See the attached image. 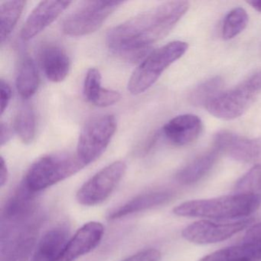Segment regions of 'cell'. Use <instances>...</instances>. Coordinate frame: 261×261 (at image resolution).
<instances>
[{
  "label": "cell",
  "instance_id": "cell-22",
  "mask_svg": "<svg viewBox=\"0 0 261 261\" xmlns=\"http://www.w3.org/2000/svg\"><path fill=\"white\" fill-rule=\"evenodd\" d=\"M25 1H7L0 4V41L4 43L17 24L25 8Z\"/></svg>",
  "mask_w": 261,
  "mask_h": 261
},
{
  "label": "cell",
  "instance_id": "cell-15",
  "mask_svg": "<svg viewBox=\"0 0 261 261\" xmlns=\"http://www.w3.org/2000/svg\"><path fill=\"white\" fill-rule=\"evenodd\" d=\"M201 119L194 114H182L169 120L163 128V134L172 144L184 146L195 142L202 131Z\"/></svg>",
  "mask_w": 261,
  "mask_h": 261
},
{
  "label": "cell",
  "instance_id": "cell-3",
  "mask_svg": "<svg viewBox=\"0 0 261 261\" xmlns=\"http://www.w3.org/2000/svg\"><path fill=\"white\" fill-rule=\"evenodd\" d=\"M84 167L77 154H50L30 166L22 182L32 192L37 193L72 176Z\"/></svg>",
  "mask_w": 261,
  "mask_h": 261
},
{
  "label": "cell",
  "instance_id": "cell-11",
  "mask_svg": "<svg viewBox=\"0 0 261 261\" xmlns=\"http://www.w3.org/2000/svg\"><path fill=\"white\" fill-rule=\"evenodd\" d=\"M215 147L230 158L243 163L261 162V138L248 139L222 130L215 136Z\"/></svg>",
  "mask_w": 261,
  "mask_h": 261
},
{
  "label": "cell",
  "instance_id": "cell-9",
  "mask_svg": "<svg viewBox=\"0 0 261 261\" xmlns=\"http://www.w3.org/2000/svg\"><path fill=\"white\" fill-rule=\"evenodd\" d=\"M126 171L124 162L108 165L91 177L77 191L76 199L84 206H94L106 201L115 190Z\"/></svg>",
  "mask_w": 261,
  "mask_h": 261
},
{
  "label": "cell",
  "instance_id": "cell-4",
  "mask_svg": "<svg viewBox=\"0 0 261 261\" xmlns=\"http://www.w3.org/2000/svg\"><path fill=\"white\" fill-rule=\"evenodd\" d=\"M188 48L186 42L175 41L152 51L134 70L128 82V91L133 95L147 91L165 70L187 51Z\"/></svg>",
  "mask_w": 261,
  "mask_h": 261
},
{
  "label": "cell",
  "instance_id": "cell-21",
  "mask_svg": "<svg viewBox=\"0 0 261 261\" xmlns=\"http://www.w3.org/2000/svg\"><path fill=\"white\" fill-rule=\"evenodd\" d=\"M40 79L36 63L32 58L25 57L21 63L16 77V88L19 95L31 98L39 88Z\"/></svg>",
  "mask_w": 261,
  "mask_h": 261
},
{
  "label": "cell",
  "instance_id": "cell-10",
  "mask_svg": "<svg viewBox=\"0 0 261 261\" xmlns=\"http://www.w3.org/2000/svg\"><path fill=\"white\" fill-rule=\"evenodd\" d=\"M250 223L251 220L249 218L230 223H215L201 220L185 227L181 235L186 241L195 244H215L229 239L246 228Z\"/></svg>",
  "mask_w": 261,
  "mask_h": 261
},
{
  "label": "cell",
  "instance_id": "cell-30",
  "mask_svg": "<svg viewBox=\"0 0 261 261\" xmlns=\"http://www.w3.org/2000/svg\"><path fill=\"white\" fill-rule=\"evenodd\" d=\"M161 253L155 249H148L139 252L122 261H160Z\"/></svg>",
  "mask_w": 261,
  "mask_h": 261
},
{
  "label": "cell",
  "instance_id": "cell-34",
  "mask_svg": "<svg viewBox=\"0 0 261 261\" xmlns=\"http://www.w3.org/2000/svg\"><path fill=\"white\" fill-rule=\"evenodd\" d=\"M247 4H250L256 11L261 13V0H251V1H248Z\"/></svg>",
  "mask_w": 261,
  "mask_h": 261
},
{
  "label": "cell",
  "instance_id": "cell-12",
  "mask_svg": "<svg viewBox=\"0 0 261 261\" xmlns=\"http://www.w3.org/2000/svg\"><path fill=\"white\" fill-rule=\"evenodd\" d=\"M68 1H42L30 13L21 30L22 40L30 41L49 27L68 7Z\"/></svg>",
  "mask_w": 261,
  "mask_h": 261
},
{
  "label": "cell",
  "instance_id": "cell-24",
  "mask_svg": "<svg viewBox=\"0 0 261 261\" xmlns=\"http://www.w3.org/2000/svg\"><path fill=\"white\" fill-rule=\"evenodd\" d=\"M223 79L219 76L212 77L195 88L191 92L189 100L194 106L207 107L214 99L223 92Z\"/></svg>",
  "mask_w": 261,
  "mask_h": 261
},
{
  "label": "cell",
  "instance_id": "cell-14",
  "mask_svg": "<svg viewBox=\"0 0 261 261\" xmlns=\"http://www.w3.org/2000/svg\"><path fill=\"white\" fill-rule=\"evenodd\" d=\"M36 194L22 182L6 203L1 223L25 222L38 218Z\"/></svg>",
  "mask_w": 261,
  "mask_h": 261
},
{
  "label": "cell",
  "instance_id": "cell-8",
  "mask_svg": "<svg viewBox=\"0 0 261 261\" xmlns=\"http://www.w3.org/2000/svg\"><path fill=\"white\" fill-rule=\"evenodd\" d=\"M41 218L16 224H1V261H27L37 239Z\"/></svg>",
  "mask_w": 261,
  "mask_h": 261
},
{
  "label": "cell",
  "instance_id": "cell-5",
  "mask_svg": "<svg viewBox=\"0 0 261 261\" xmlns=\"http://www.w3.org/2000/svg\"><path fill=\"white\" fill-rule=\"evenodd\" d=\"M260 93L261 71H259L235 88L220 94L206 109L221 120H234L247 111Z\"/></svg>",
  "mask_w": 261,
  "mask_h": 261
},
{
  "label": "cell",
  "instance_id": "cell-23",
  "mask_svg": "<svg viewBox=\"0 0 261 261\" xmlns=\"http://www.w3.org/2000/svg\"><path fill=\"white\" fill-rule=\"evenodd\" d=\"M36 116L30 103H23L18 111L15 121V129L20 140L25 144H30L36 136Z\"/></svg>",
  "mask_w": 261,
  "mask_h": 261
},
{
  "label": "cell",
  "instance_id": "cell-17",
  "mask_svg": "<svg viewBox=\"0 0 261 261\" xmlns=\"http://www.w3.org/2000/svg\"><path fill=\"white\" fill-rule=\"evenodd\" d=\"M40 62L45 77L50 82L60 83L69 74L71 61L65 50L56 45H47L41 50Z\"/></svg>",
  "mask_w": 261,
  "mask_h": 261
},
{
  "label": "cell",
  "instance_id": "cell-29",
  "mask_svg": "<svg viewBox=\"0 0 261 261\" xmlns=\"http://www.w3.org/2000/svg\"><path fill=\"white\" fill-rule=\"evenodd\" d=\"M243 244L261 247V223L253 224L246 231Z\"/></svg>",
  "mask_w": 261,
  "mask_h": 261
},
{
  "label": "cell",
  "instance_id": "cell-16",
  "mask_svg": "<svg viewBox=\"0 0 261 261\" xmlns=\"http://www.w3.org/2000/svg\"><path fill=\"white\" fill-rule=\"evenodd\" d=\"M69 240V228L66 224L53 227L38 243L32 261H59Z\"/></svg>",
  "mask_w": 261,
  "mask_h": 261
},
{
  "label": "cell",
  "instance_id": "cell-6",
  "mask_svg": "<svg viewBox=\"0 0 261 261\" xmlns=\"http://www.w3.org/2000/svg\"><path fill=\"white\" fill-rule=\"evenodd\" d=\"M117 126V120L111 114L95 116L85 123L79 136L76 153L84 166L94 163L103 155Z\"/></svg>",
  "mask_w": 261,
  "mask_h": 261
},
{
  "label": "cell",
  "instance_id": "cell-25",
  "mask_svg": "<svg viewBox=\"0 0 261 261\" xmlns=\"http://www.w3.org/2000/svg\"><path fill=\"white\" fill-rule=\"evenodd\" d=\"M234 194L261 198V164L255 165L237 181Z\"/></svg>",
  "mask_w": 261,
  "mask_h": 261
},
{
  "label": "cell",
  "instance_id": "cell-26",
  "mask_svg": "<svg viewBox=\"0 0 261 261\" xmlns=\"http://www.w3.org/2000/svg\"><path fill=\"white\" fill-rule=\"evenodd\" d=\"M248 20V15L243 8H235L229 12L223 23V38L229 40L236 37L245 30Z\"/></svg>",
  "mask_w": 261,
  "mask_h": 261
},
{
  "label": "cell",
  "instance_id": "cell-28",
  "mask_svg": "<svg viewBox=\"0 0 261 261\" xmlns=\"http://www.w3.org/2000/svg\"><path fill=\"white\" fill-rule=\"evenodd\" d=\"M120 98L121 95L117 91L103 88L94 105L99 108H107L118 103Z\"/></svg>",
  "mask_w": 261,
  "mask_h": 261
},
{
  "label": "cell",
  "instance_id": "cell-33",
  "mask_svg": "<svg viewBox=\"0 0 261 261\" xmlns=\"http://www.w3.org/2000/svg\"><path fill=\"white\" fill-rule=\"evenodd\" d=\"M10 137H11L10 129H9L7 124L2 122L1 126H0V144H1V146H4L9 141Z\"/></svg>",
  "mask_w": 261,
  "mask_h": 261
},
{
  "label": "cell",
  "instance_id": "cell-32",
  "mask_svg": "<svg viewBox=\"0 0 261 261\" xmlns=\"http://www.w3.org/2000/svg\"><path fill=\"white\" fill-rule=\"evenodd\" d=\"M8 177L9 172L7 164H6L4 157H1V163H0V186L1 187H4L7 184Z\"/></svg>",
  "mask_w": 261,
  "mask_h": 261
},
{
  "label": "cell",
  "instance_id": "cell-35",
  "mask_svg": "<svg viewBox=\"0 0 261 261\" xmlns=\"http://www.w3.org/2000/svg\"><path fill=\"white\" fill-rule=\"evenodd\" d=\"M259 53H260V55H261V43H260V45H259Z\"/></svg>",
  "mask_w": 261,
  "mask_h": 261
},
{
  "label": "cell",
  "instance_id": "cell-20",
  "mask_svg": "<svg viewBox=\"0 0 261 261\" xmlns=\"http://www.w3.org/2000/svg\"><path fill=\"white\" fill-rule=\"evenodd\" d=\"M261 247L241 243L239 245L217 250L199 261H259Z\"/></svg>",
  "mask_w": 261,
  "mask_h": 261
},
{
  "label": "cell",
  "instance_id": "cell-18",
  "mask_svg": "<svg viewBox=\"0 0 261 261\" xmlns=\"http://www.w3.org/2000/svg\"><path fill=\"white\" fill-rule=\"evenodd\" d=\"M173 198V194L169 191H155L147 192L135 197L127 202L110 212V220L119 219L123 217L149 210L169 202Z\"/></svg>",
  "mask_w": 261,
  "mask_h": 261
},
{
  "label": "cell",
  "instance_id": "cell-13",
  "mask_svg": "<svg viewBox=\"0 0 261 261\" xmlns=\"http://www.w3.org/2000/svg\"><path fill=\"white\" fill-rule=\"evenodd\" d=\"M105 227L101 223L91 221L84 224L70 238L59 261H74L92 251L101 241Z\"/></svg>",
  "mask_w": 261,
  "mask_h": 261
},
{
  "label": "cell",
  "instance_id": "cell-27",
  "mask_svg": "<svg viewBox=\"0 0 261 261\" xmlns=\"http://www.w3.org/2000/svg\"><path fill=\"white\" fill-rule=\"evenodd\" d=\"M101 74L97 68H90L84 82V95L90 103L94 105L101 92Z\"/></svg>",
  "mask_w": 261,
  "mask_h": 261
},
{
  "label": "cell",
  "instance_id": "cell-1",
  "mask_svg": "<svg viewBox=\"0 0 261 261\" xmlns=\"http://www.w3.org/2000/svg\"><path fill=\"white\" fill-rule=\"evenodd\" d=\"M189 8L186 1L163 3L111 29L107 35V45L120 56L140 54L167 36Z\"/></svg>",
  "mask_w": 261,
  "mask_h": 261
},
{
  "label": "cell",
  "instance_id": "cell-2",
  "mask_svg": "<svg viewBox=\"0 0 261 261\" xmlns=\"http://www.w3.org/2000/svg\"><path fill=\"white\" fill-rule=\"evenodd\" d=\"M260 203V197L233 194L210 199L186 201L176 206L173 213L181 217L234 219L251 215L259 208Z\"/></svg>",
  "mask_w": 261,
  "mask_h": 261
},
{
  "label": "cell",
  "instance_id": "cell-19",
  "mask_svg": "<svg viewBox=\"0 0 261 261\" xmlns=\"http://www.w3.org/2000/svg\"><path fill=\"white\" fill-rule=\"evenodd\" d=\"M219 153V151L215 148L194 159L177 173V181L184 186H190L198 182L212 169Z\"/></svg>",
  "mask_w": 261,
  "mask_h": 261
},
{
  "label": "cell",
  "instance_id": "cell-7",
  "mask_svg": "<svg viewBox=\"0 0 261 261\" xmlns=\"http://www.w3.org/2000/svg\"><path fill=\"white\" fill-rule=\"evenodd\" d=\"M124 4L123 1H86L62 22L64 34L72 37L88 36L101 27L108 17Z\"/></svg>",
  "mask_w": 261,
  "mask_h": 261
},
{
  "label": "cell",
  "instance_id": "cell-31",
  "mask_svg": "<svg viewBox=\"0 0 261 261\" xmlns=\"http://www.w3.org/2000/svg\"><path fill=\"white\" fill-rule=\"evenodd\" d=\"M0 92H1V115H3L8 108L12 97L11 88L4 79H1L0 81Z\"/></svg>",
  "mask_w": 261,
  "mask_h": 261
}]
</instances>
